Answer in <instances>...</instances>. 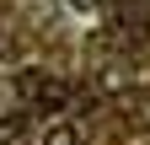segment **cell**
Segmentation results:
<instances>
[{"label": "cell", "instance_id": "6da1fadb", "mask_svg": "<svg viewBox=\"0 0 150 145\" xmlns=\"http://www.w3.org/2000/svg\"><path fill=\"white\" fill-rule=\"evenodd\" d=\"M129 86H134V70H129L123 59H112V65H102V70H97V92L118 97V92H129Z\"/></svg>", "mask_w": 150, "mask_h": 145}, {"label": "cell", "instance_id": "7a4b0ae2", "mask_svg": "<svg viewBox=\"0 0 150 145\" xmlns=\"http://www.w3.org/2000/svg\"><path fill=\"white\" fill-rule=\"evenodd\" d=\"M38 145H81V129H75L70 118H54L48 129H43V140H38Z\"/></svg>", "mask_w": 150, "mask_h": 145}, {"label": "cell", "instance_id": "3957f363", "mask_svg": "<svg viewBox=\"0 0 150 145\" xmlns=\"http://www.w3.org/2000/svg\"><path fill=\"white\" fill-rule=\"evenodd\" d=\"M75 11H86V16H97V0H70Z\"/></svg>", "mask_w": 150, "mask_h": 145}]
</instances>
